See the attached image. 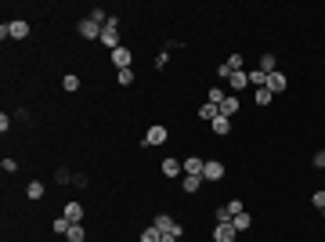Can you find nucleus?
Wrapping results in <instances>:
<instances>
[{
  "mask_svg": "<svg viewBox=\"0 0 325 242\" xmlns=\"http://www.w3.org/2000/svg\"><path fill=\"white\" fill-rule=\"evenodd\" d=\"M25 195H29V199H44V184H40V181H33V184L25 188Z\"/></svg>",
  "mask_w": 325,
  "mask_h": 242,
  "instance_id": "26",
  "label": "nucleus"
},
{
  "mask_svg": "<svg viewBox=\"0 0 325 242\" xmlns=\"http://www.w3.org/2000/svg\"><path fill=\"white\" fill-rule=\"evenodd\" d=\"M130 62H134L130 47H116V51H112V65H116V69H130Z\"/></svg>",
  "mask_w": 325,
  "mask_h": 242,
  "instance_id": "7",
  "label": "nucleus"
},
{
  "mask_svg": "<svg viewBox=\"0 0 325 242\" xmlns=\"http://www.w3.org/2000/svg\"><path fill=\"white\" fill-rule=\"evenodd\" d=\"M0 36H11V40H25L29 36V22L25 18H15V22H8V25H0Z\"/></svg>",
  "mask_w": 325,
  "mask_h": 242,
  "instance_id": "1",
  "label": "nucleus"
},
{
  "mask_svg": "<svg viewBox=\"0 0 325 242\" xmlns=\"http://www.w3.org/2000/svg\"><path fill=\"white\" fill-rule=\"evenodd\" d=\"M213 242H238V231H235V224H231V221H221V224L213 228Z\"/></svg>",
  "mask_w": 325,
  "mask_h": 242,
  "instance_id": "3",
  "label": "nucleus"
},
{
  "mask_svg": "<svg viewBox=\"0 0 325 242\" xmlns=\"http://www.w3.org/2000/svg\"><path fill=\"white\" fill-rule=\"evenodd\" d=\"M311 203H314L318 210H325V192H314V195H311Z\"/></svg>",
  "mask_w": 325,
  "mask_h": 242,
  "instance_id": "30",
  "label": "nucleus"
},
{
  "mask_svg": "<svg viewBox=\"0 0 325 242\" xmlns=\"http://www.w3.org/2000/svg\"><path fill=\"white\" fill-rule=\"evenodd\" d=\"M202 167H206V159H199V155H188V159H184V174L202 177Z\"/></svg>",
  "mask_w": 325,
  "mask_h": 242,
  "instance_id": "11",
  "label": "nucleus"
},
{
  "mask_svg": "<svg viewBox=\"0 0 325 242\" xmlns=\"http://www.w3.org/2000/svg\"><path fill=\"white\" fill-rule=\"evenodd\" d=\"M321 217H325V210H321Z\"/></svg>",
  "mask_w": 325,
  "mask_h": 242,
  "instance_id": "34",
  "label": "nucleus"
},
{
  "mask_svg": "<svg viewBox=\"0 0 325 242\" xmlns=\"http://www.w3.org/2000/svg\"><path fill=\"white\" fill-rule=\"evenodd\" d=\"M311 163H314L318 170H325V152H314V159H311Z\"/></svg>",
  "mask_w": 325,
  "mask_h": 242,
  "instance_id": "31",
  "label": "nucleus"
},
{
  "mask_svg": "<svg viewBox=\"0 0 325 242\" xmlns=\"http://www.w3.org/2000/svg\"><path fill=\"white\" fill-rule=\"evenodd\" d=\"M271 98H275V94H271L267 87H260V91L253 94V101H257V105H271Z\"/></svg>",
  "mask_w": 325,
  "mask_h": 242,
  "instance_id": "25",
  "label": "nucleus"
},
{
  "mask_svg": "<svg viewBox=\"0 0 325 242\" xmlns=\"http://www.w3.org/2000/svg\"><path fill=\"white\" fill-rule=\"evenodd\" d=\"M250 84H253L257 91H260V87H267V72H260V69H253V72H250Z\"/></svg>",
  "mask_w": 325,
  "mask_h": 242,
  "instance_id": "21",
  "label": "nucleus"
},
{
  "mask_svg": "<svg viewBox=\"0 0 325 242\" xmlns=\"http://www.w3.org/2000/svg\"><path fill=\"white\" fill-rule=\"evenodd\" d=\"M202 184H206V181H202V177H195V174H184V177H181V188H184L188 195H195Z\"/></svg>",
  "mask_w": 325,
  "mask_h": 242,
  "instance_id": "12",
  "label": "nucleus"
},
{
  "mask_svg": "<svg viewBox=\"0 0 325 242\" xmlns=\"http://www.w3.org/2000/svg\"><path fill=\"white\" fill-rule=\"evenodd\" d=\"M0 167H4V174H15V170H18V163H15V159H8V155H4V163H0Z\"/></svg>",
  "mask_w": 325,
  "mask_h": 242,
  "instance_id": "29",
  "label": "nucleus"
},
{
  "mask_svg": "<svg viewBox=\"0 0 325 242\" xmlns=\"http://www.w3.org/2000/svg\"><path fill=\"white\" fill-rule=\"evenodd\" d=\"M170 138V130L167 127H148V134H145V145H163Z\"/></svg>",
  "mask_w": 325,
  "mask_h": 242,
  "instance_id": "8",
  "label": "nucleus"
},
{
  "mask_svg": "<svg viewBox=\"0 0 325 242\" xmlns=\"http://www.w3.org/2000/svg\"><path fill=\"white\" fill-rule=\"evenodd\" d=\"M210 101H213V105H221V101H224V91H217V87H213V91H210Z\"/></svg>",
  "mask_w": 325,
  "mask_h": 242,
  "instance_id": "32",
  "label": "nucleus"
},
{
  "mask_svg": "<svg viewBox=\"0 0 325 242\" xmlns=\"http://www.w3.org/2000/svg\"><path fill=\"white\" fill-rule=\"evenodd\" d=\"M62 217H69V221H72V224H79V221H84V206H79V203H69V206H65V213H62Z\"/></svg>",
  "mask_w": 325,
  "mask_h": 242,
  "instance_id": "16",
  "label": "nucleus"
},
{
  "mask_svg": "<svg viewBox=\"0 0 325 242\" xmlns=\"http://www.w3.org/2000/svg\"><path fill=\"white\" fill-rule=\"evenodd\" d=\"M101 29H105V25H98L94 18H84V22L76 25V33L84 36V40H101Z\"/></svg>",
  "mask_w": 325,
  "mask_h": 242,
  "instance_id": "4",
  "label": "nucleus"
},
{
  "mask_svg": "<svg viewBox=\"0 0 325 242\" xmlns=\"http://www.w3.org/2000/svg\"><path fill=\"white\" fill-rule=\"evenodd\" d=\"M231 224H235V231H246V228H250V224H253V217H250V213H246V210H242V213H238V217H235V221H231Z\"/></svg>",
  "mask_w": 325,
  "mask_h": 242,
  "instance_id": "20",
  "label": "nucleus"
},
{
  "mask_svg": "<svg viewBox=\"0 0 325 242\" xmlns=\"http://www.w3.org/2000/svg\"><path fill=\"white\" fill-rule=\"evenodd\" d=\"M224 177V163H221V159H206V167H202V181H221Z\"/></svg>",
  "mask_w": 325,
  "mask_h": 242,
  "instance_id": "5",
  "label": "nucleus"
},
{
  "mask_svg": "<svg viewBox=\"0 0 325 242\" xmlns=\"http://www.w3.org/2000/svg\"><path fill=\"white\" fill-rule=\"evenodd\" d=\"M210 127H213V134H217V138H224V134L231 130V119H228V116H217V119H213Z\"/></svg>",
  "mask_w": 325,
  "mask_h": 242,
  "instance_id": "15",
  "label": "nucleus"
},
{
  "mask_svg": "<svg viewBox=\"0 0 325 242\" xmlns=\"http://www.w3.org/2000/svg\"><path fill=\"white\" fill-rule=\"evenodd\" d=\"M155 228H159L163 235H167V231H170V235H177V238L184 235V228H181V224H177L174 217H167V213H159V217H155Z\"/></svg>",
  "mask_w": 325,
  "mask_h": 242,
  "instance_id": "6",
  "label": "nucleus"
},
{
  "mask_svg": "<svg viewBox=\"0 0 325 242\" xmlns=\"http://www.w3.org/2000/svg\"><path fill=\"white\" fill-rule=\"evenodd\" d=\"M267 91H271V94H282V91H286V76H282L278 69L267 76Z\"/></svg>",
  "mask_w": 325,
  "mask_h": 242,
  "instance_id": "10",
  "label": "nucleus"
},
{
  "mask_svg": "<svg viewBox=\"0 0 325 242\" xmlns=\"http://www.w3.org/2000/svg\"><path fill=\"white\" fill-rule=\"evenodd\" d=\"M159 238H163V231L152 224V228H145V231H141V238H138V242H159Z\"/></svg>",
  "mask_w": 325,
  "mask_h": 242,
  "instance_id": "19",
  "label": "nucleus"
},
{
  "mask_svg": "<svg viewBox=\"0 0 325 242\" xmlns=\"http://www.w3.org/2000/svg\"><path fill=\"white\" fill-rule=\"evenodd\" d=\"M69 228H72V221H69V217H58V221H55V231H58V235H65Z\"/></svg>",
  "mask_w": 325,
  "mask_h": 242,
  "instance_id": "28",
  "label": "nucleus"
},
{
  "mask_svg": "<svg viewBox=\"0 0 325 242\" xmlns=\"http://www.w3.org/2000/svg\"><path fill=\"white\" fill-rule=\"evenodd\" d=\"M116 79H119V87H130V84H134V69H119Z\"/></svg>",
  "mask_w": 325,
  "mask_h": 242,
  "instance_id": "23",
  "label": "nucleus"
},
{
  "mask_svg": "<svg viewBox=\"0 0 325 242\" xmlns=\"http://www.w3.org/2000/svg\"><path fill=\"white\" fill-rule=\"evenodd\" d=\"M221 116L235 119V116H238V98H224V101H221Z\"/></svg>",
  "mask_w": 325,
  "mask_h": 242,
  "instance_id": "14",
  "label": "nucleus"
},
{
  "mask_svg": "<svg viewBox=\"0 0 325 242\" xmlns=\"http://www.w3.org/2000/svg\"><path fill=\"white\" fill-rule=\"evenodd\" d=\"M228 79H231V87H235V91H242V87L250 84V72H231Z\"/></svg>",
  "mask_w": 325,
  "mask_h": 242,
  "instance_id": "18",
  "label": "nucleus"
},
{
  "mask_svg": "<svg viewBox=\"0 0 325 242\" xmlns=\"http://www.w3.org/2000/svg\"><path fill=\"white\" fill-rule=\"evenodd\" d=\"M159 242H181V238H177V235H170V231H167V235H163V238H159Z\"/></svg>",
  "mask_w": 325,
  "mask_h": 242,
  "instance_id": "33",
  "label": "nucleus"
},
{
  "mask_svg": "<svg viewBox=\"0 0 325 242\" xmlns=\"http://www.w3.org/2000/svg\"><path fill=\"white\" fill-rule=\"evenodd\" d=\"M159 170H163V177H177V174H181L184 167H181V159L167 155V159H163V167H159Z\"/></svg>",
  "mask_w": 325,
  "mask_h": 242,
  "instance_id": "9",
  "label": "nucleus"
},
{
  "mask_svg": "<svg viewBox=\"0 0 325 242\" xmlns=\"http://www.w3.org/2000/svg\"><path fill=\"white\" fill-rule=\"evenodd\" d=\"M84 238H87V231L79 228V224H72V228L65 231V242H84Z\"/></svg>",
  "mask_w": 325,
  "mask_h": 242,
  "instance_id": "17",
  "label": "nucleus"
},
{
  "mask_svg": "<svg viewBox=\"0 0 325 242\" xmlns=\"http://www.w3.org/2000/svg\"><path fill=\"white\" fill-rule=\"evenodd\" d=\"M275 65H278V62H275V55H264V58H260V72H267V76H271V72H275Z\"/></svg>",
  "mask_w": 325,
  "mask_h": 242,
  "instance_id": "24",
  "label": "nucleus"
},
{
  "mask_svg": "<svg viewBox=\"0 0 325 242\" xmlns=\"http://www.w3.org/2000/svg\"><path fill=\"white\" fill-rule=\"evenodd\" d=\"M62 87H65L69 94H72V91H79V76H76V72H65V79H62Z\"/></svg>",
  "mask_w": 325,
  "mask_h": 242,
  "instance_id": "22",
  "label": "nucleus"
},
{
  "mask_svg": "<svg viewBox=\"0 0 325 242\" xmlns=\"http://www.w3.org/2000/svg\"><path fill=\"white\" fill-rule=\"evenodd\" d=\"M101 44L109 47V51H116V47H123V44H119V22L112 18L105 29H101Z\"/></svg>",
  "mask_w": 325,
  "mask_h": 242,
  "instance_id": "2",
  "label": "nucleus"
},
{
  "mask_svg": "<svg viewBox=\"0 0 325 242\" xmlns=\"http://www.w3.org/2000/svg\"><path fill=\"white\" fill-rule=\"evenodd\" d=\"M224 65H228V72H242V55H231Z\"/></svg>",
  "mask_w": 325,
  "mask_h": 242,
  "instance_id": "27",
  "label": "nucleus"
},
{
  "mask_svg": "<svg viewBox=\"0 0 325 242\" xmlns=\"http://www.w3.org/2000/svg\"><path fill=\"white\" fill-rule=\"evenodd\" d=\"M217 116H221V105H213V101H206V105L199 109V119H206V123H213Z\"/></svg>",
  "mask_w": 325,
  "mask_h": 242,
  "instance_id": "13",
  "label": "nucleus"
}]
</instances>
